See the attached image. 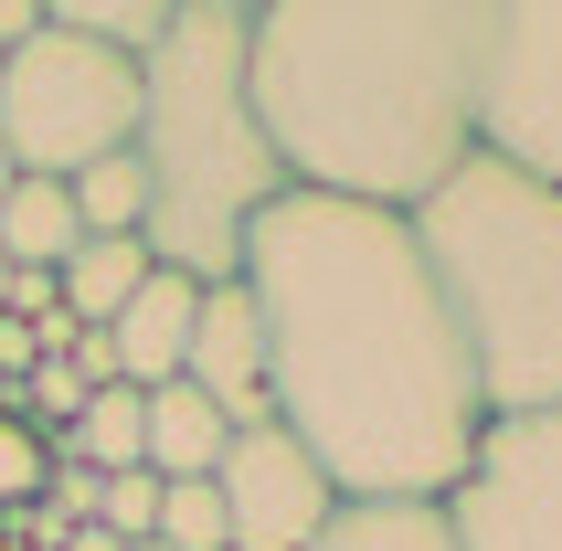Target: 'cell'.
Returning <instances> with one entry per match:
<instances>
[{
    "mask_svg": "<svg viewBox=\"0 0 562 551\" xmlns=\"http://www.w3.org/2000/svg\"><path fill=\"white\" fill-rule=\"evenodd\" d=\"M245 286L266 318L277 425L329 466V488L446 509V488L468 477L488 435V403L414 255V223L286 191L245 234Z\"/></svg>",
    "mask_w": 562,
    "mask_h": 551,
    "instance_id": "cell-1",
    "label": "cell"
},
{
    "mask_svg": "<svg viewBox=\"0 0 562 551\" xmlns=\"http://www.w3.org/2000/svg\"><path fill=\"white\" fill-rule=\"evenodd\" d=\"M488 0H255V117L286 191L414 213L477 159Z\"/></svg>",
    "mask_w": 562,
    "mask_h": 551,
    "instance_id": "cell-2",
    "label": "cell"
},
{
    "mask_svg": "<svg viewBox=\"0 0 562 551\" xmlns=\"http://www.w3.org/2000/svg\"><path fill=\"white\" fill-rule=\"evenodd\" d=\"M245 54H255L245 0H181L170 43L138 64V170H149V234L138 245H149V266H181L202 286L245 276L255 213L286 202Z\"/></svg>",
    "mask_w": 562,
    "mask_h": 551,
    "instance_id": "cell-3",
    "label": "cell"
},
{
    "mask_svg": "<svg viewBox=\"0 0 562 551\" xmlns=\"http://www.w3.org/2000/svg\"><path fill=\"white\" fill-rule=\"evenodd\" d=\"M404 223L446 318H457L477 403L488 414H552L562 403V191L520 181L499 159H468Z\"/></svg>",
    "mask_w": 562,
    "mask_h": 551,
    "instance_id": "cell-4",
    "label": "cell"
},
{
    "mask_svg": "<svg viewBox=\"0 0 562 551\" xmlns=\"http://www.w3.org/2000/svg\"><path fill=\"white\" fill-rule=\"evenodd\" d=\"M0 149L22 181H75L138 149V64L43 22L22 54H0Z\"/></svg>",
    "mask_w": 562,
    "mask_h": 551,
    "instance_id": "cell-5",
    "label": "cell"
},
{
    "mask_svg": "<svg viewBox=\"0 0 562 551\" xmlns=\"http://www.w3.org/2000/svg\"><path fill=\"white\" fill-rule=\"evenodd\" d=\"M477 159L562 191V0H488L477 64Z\"/></svg>",
    "mask_w": 562,
    "mask_h": 551,
    "instance_id": "cell-6",
    "label": "cell"
},
{
    "mask_svg": "<svg viewBox=\"0 0 562 551\" xmlns=\"http://www.w3.org/2000/svg\"><path fill=\"white\" fill-rule=\"evenodd\" d=\"M457 551H562V403L552 414H488L468 477L446 488Z\"/></svg>",
    "mask_w": 562,
    "mask_h": 551,
    "instance_id": "cell-7",
    "label": "cell"
},
{
    "mask_svg": "<svg viewBox=\"0 0 562 551\" xmlns=\"http://www.w3.org/2000/svg\"><path fill=\"white\" fill-rule=\"evenodd\" d=\"M213 498H223V541L234 551H308L318 530L340 520V488L329 466L297 446L286 425H245L213 466Z\"/></svg>",
    "mask_w": 562,
    "mask_h": 551,
    "instance_id": "cell-8",
    "label": "cell"
},
{
    "mask_svg": "<svg viewBox=\"0 0 562 551\" xmlns=\"http://www.w3.org/2000/svg\"><path fill=\"white\" fill-rule=\"evenodd\" d=\"M181 382L213 403L234 435H245V425H277V393H266V318H255V286H245V276L202 286V318H191Z\"/></svg>",
    "mask_w": 562,
    "mask_h": 551,
    "instance_id": "cell-9",
    "label": "cell"
},
{
    "mask_svg": "<svg viewBox=\"0 0 562 551\" xmlns=\"http://www.w3.org/2000/svg\"><path fill=\"white\" fill-rule=\"evenodd\" d=\"M191 318H202V276L149 266V286H138V297L117 307V329H106V361H117L127 393L181 382V361H191Z\"/></svg>",
    "mask_w": 562,
    "mask_h": 551,
    "instance_id": "cell-10",
    "label": "cell"
},
{
    "mask_svg": "<svg viewBox=\"0 0 562 551\" xmlns=\"http://www.w3.org/2000/svg\"><path fill=\"white\" fill-rule=\"evenodd\" d=\"M54 286H64V318H75V329H117V307L149 286V245H138V234H86V245L54 266Z\"/></svg>",
    "mask_w": 562,
    "mask_h": 551,
    "instance_id": "cell-11",
    "label": "cell"
},
{
    "mask_svg": "<svg viewBox=\"0 0 562 551\" xmlns=\"http://www.w3.org/2000/svg\"><path fill=\"white\" fill-rule=\"evenodd\" d=\"M223 446H234V425H223V414L191 393V382H159V393H149V477H159V488L213 477Z\"/></svg>",
    "mask_w": 562,
    "mask_h": 551,
    "instance_id": "cell-12",
    "label": "cell"
},
{
    "mask_svg": "<svg viewBox=\"0 0 562 551\" xmlns=\"http://www.w3.org/2000/svg\"><path fill=\"white\" fill-rule=\"evenodd\" d=\"M75 245H86L75 191H64V181H11V202H0V255H11L22 276H54Z\"/></svg>",
    "mask_w": 562,
    "mask_h": 551,
    "instance_id": "cell-13",
    "label": "cell"
},
{
    "mask_svg": "<svg viewBox=\"0 0 562 551\" xmlns=\"http://www.w3.org/2000/svg\"><path fill=\"white\" fill-rule=\"evenodd\" d=\"M308 551H457V541H446V509L425 498H340V520Z\"/></svg>",
    "mask_w": 562,
    "mask_h": 551,
    "instance_id": "cell-14",
    "label": "cell"
},
{
    "mask_svg": "<svg viewBox=\"0 0 562 551\" xmlns=\"http://www.w3.org/2000/svg\"><path fill=\"white\" fill-rule=\"evenodd\" d=\"M75 466H95V477H117V466H149V393H127V382H106V393L75 414V425L54 435Z\"/></svg>",
    "mask_w": 562,
    "mask_h": 551,
    "instance_id": "cell-15",
    "label": "cell"
},
{
    "mask_svg": "<svg viewBox=\"0 0 562 551\" xmlns=\"http://www.w3.org/2000/svg\"><path fill=\"white\" fill-rule=\"evenodd\" d=\"M170 11H181V0H54L43 22L75 32V43H106V54H127V64H149L159 43H170Z\"/></svg>",
    "mask_w": 562,
    "mask_h": 551,
    "instance_id": "cell-16",
    "label": "cell"
},
{
    "mask_svg": "<svg viewBox=\"0 0 562 551\" xmlns=\"http://www.w3.org/2000/svg\"><path fill=\"white\" fill-rule=\"evenodd\" d=\"M64 191H75V223H86V234H149V170H138V149L75 170Z\"/></svg>",
    "mask_w": 562,
    "mask_h": 551,
    "instance_id": "cell-17",
    "label": "cell"
},
{
    "mask_svg": "<svg viewBox=\"0 0 562 551\" xmlns=\"http://www.w3.org/2000/svg\"><path fill=\"white\" fill-rule=\"evenodd\" d=\"M43 498H54V435L22 425V414H0V530L32 520Z\"/></svg>",
    "mask_w": 562,
    "mask_h": 551,
    "instance_id": "cell-18",
    "label": "cell"
},
{
    "mask_svg": "<svg viewBox=\"0 0 562 551\" xmlns=\"http://www.w3.org/2000/svg\"><path fill=\"white\" fill-rule=\"evenodd\" d=\"M106 541H159V477L149 466H117V477H95V509H86Z\"/></svg>",
    "mask_w": 562,
    "mask_h": 551,
    "instance_id": "cell-19",
    "label": "cell"
},
{
    "mask_svg": "<svg viewBox=\"0 0 562 551\" xmlns=\"http://www.w3.org/2000/svg\"><path fill=\"white\" fill-rule=\"evenodd\" d=\"M159 551H234V541H223V498H213V477L159 488Z\"/></svg>",
    "mask_w": 562,
    "mask_h": 551,
    "instance_id": "cell-20",
    "label": "cell"
},
{
    "mask_svg": "<svg viewBox=\"0 0 562 551\" xmlns=\"http://www.w3.org/2000/svg\"><path fill=\"white\" fill-rule=\"evenodd\" d=\"M11 286H22V266H11V255H0V318H11Z\"/></svg>",
    "mask_w": 562,
    "mask_h": 551,
    "instance_id": "cell-21",
    "label": "cell"
},
{
    "mask_svg": "<svg viewBox=\"0 0 562 551\" xmlns=\"http://www.w3.org/2000/svg\"><path fill=\"white\" fill-rule=\"evenodd\" d=\"M11 181H22V170H11V149H0V202H11Z\"/></svg>",
    "mask_w": 562,
    "mask_h": 551,
    "instance_id": "cell-22",
    "label": "cell"
},
{
    "mask_svg": "<svg viewBox=\"0 0 562 551\" xmlns=\"http://www.w3.org/2000/svg\"><path fill=\"white\" fill-rule=\"evenodd\" d=\"M138 551H159V541H138Z\"/></svg>",
    "mask_w": 562,
    "mask_h": 551,
    "instance_id": "cell-23",
    "label": "cell"
}]
</instances>
